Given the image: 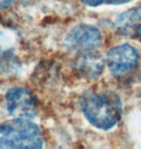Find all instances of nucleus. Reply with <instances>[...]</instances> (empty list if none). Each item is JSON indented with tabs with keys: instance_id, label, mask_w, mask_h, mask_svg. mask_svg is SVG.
Wrapping results in <instances>:
<instances>
[{
	"instance_id": "1",
	"label": "nucleus",
	"mask_w": 141,
	"mask_h": 149,
	"mask_svg": "<svg viewBox=\"0 0 141 149\" xmlns=\"http://www.w3.org/2000/svg\"><path fill=\"white\" fill-rule=\"evenodd\" d=\"M80 108L85 118L94 127L109 130L118 123L122 116V102L112 91H96L83 95Z\"/></svg>"
},
{
	"instance_id": "2",
	"label": "nucleus",
	"mask_w": 141,
	"mask_h": 149,
	"mask_svg": "<svg viewBox=\"0 0 141 149\" xmlns=\"http://www.w3.org/2000/svg\"><path fill=\"white\" fill-rule=\"evenodd\" d=\"M43 143L40 129L29 119L14 118L0 124L1 148H40Z\"/></svg>"
},
{
	"instance_id": "3",
	"label": "nucleus",
	"mask_w": 141,
	"mask_h": 149,
	"mask_svg": "<svg viewBox=\"0 0 141 149\" xmlns=\"http://www.w3.org/2000/svg\"><path fill=\"white\" fill-rule=\"evenodd\" d=\"M6 109L15 118L31 119L37 115L38 103L35 96L24 87L9 89L5 96Z\"/></svg>"
},
{
	"instance_id": "4",
	"label": "nucleus",
	"mask_w": 141,
	"mask_h": 149,
	"mask_svg": "<svg viewBox=\"0 0 141 149\" xmlns=\"http://www.w3.org/2000/svg\"><path fill=\"white\" fill-rule=\"evenodd\" d=\"M138 52L131 45L122 44L107 52L106 64L115 77H123L135 69L138 63Z\"/></svg>"
},
{
	"instance_id": "5",
	"label": "nucleus",
	"mask_w": 141,
	"mask_h": 149,
	"mask_svg": "<svg viewBox=\"0 0 141 149\" xmlns=\"http://www.w3.org/2000/svg\"><path fill=\"white\" fill-rule=\"evenodd\" d=\"M65 44L69 49L80 52L96 50L101 44V34L96 26L82 23L69 31Z\"/></svg>"
},
{
	"instance_id": "6",
	"label": "nucleus",
	"mask_w": 141,
	"mask_h": 149,
	"mask_svg": "<svg viewBox=\"0 0 141 149\" xmlns=\"http://www.w3.org/2000/svg\"><path fill=\"white\" fill-rule=\"evenodd\" d=\"M103 65L104 60L96 50L81 52L74 61V67L77 73L88 79L100 76L103 73Z\"/></svg>"
},
{
	"instance_id": "7",
	"label": "nucleus",
	"mask_w": 141,
	"mask_h": 149,
	"mask_svg": "<svg viewBox=\"0 0 141 149\" xmlns=\"http://www.w3.org/2000/svg\"><path fill=\"white\" fill-rule=\"evenodd\" d=\"M141 24V6L122 13L115 20L116 30L122 34L131 33Z\"/></svg>"
},
{
	"instance_id": "8",
	"label": "nucleus",
	"mask_w": 141,
	"mask_h": 149,
	"mask_svg": "<svg viewBox=\"0 0 141 149\" xmlns=\"http://www.w3.org/2000/svg\"><path fill=\"white\" fill-rule=\"evenodd\" d=\"M84 4L91 6V7H98L101 5H120L125 4L131 1V0H81Z\"/></svg>"
},
{
	"instance_id": "9",
	"label": "nucleus",
	"mask_w": 141,
	"mask_h": 149,
	"mask_svg": "<svg viewBox=\"0 0 141 149\" xmlns=\"http://www.w3.org/2000/svg\"><path fill=\"white\" fill-rule=\"evenodd\" d=\"M13 44V40L7 33L0 30V56L8 52Z\"/></svg>"
},
{
	"instance_id": "10",
	"label": "nucleus",
	"mask_w": 141,
	"mask_h": 149,
	"mask_svg": "<svg viewBox=\"0 0 141 149\" xmlns=\"http://www.w3.org/2000/svg\"><path fill=\"white\" fill-rule=\"evenodd\" d=\"M15 2V0H0V10L8 8Z\"/></svg>"
},
{
	"instance_id": "11",
	"label": "nucleus",
	"mask_w": 141,
	"mask_h": 149,
	"mask_svg": "<svg viewBox=\"0 0 141 149\" xmlns=\"http://www.w3.org/2000/svg\"><path fill=\"white\" fill-rule=\"evenodd\" d=\"M134 34L136 35L137 38H139L141 40V24L138 25L137 27L135 28V30H134Z\"/></svg>"
},
{
	"instance_id": "12",
	"label": "nucleus",
	"mask_w": 141,
	"mask_h": 149,
	"mask_svg": "<svg viewBox=\"0 0 141 149\" xmlns=\"http://www.w3.org/2000/svg\"><path fill=\"white\" fill-rule=\"evenodd\" d=\"M20 1H22L23 3H24V2H27V3H32V2H34V1H37V0H20Z\"/></svg>"
},
{
	"instance_id": "13",
	"label": "nucleus",
	"mask_w": 141,
	"mask_h": 149,
	"mask_svg": "<svg viewBox=\"0 0 141 149\" xmlns=\"http://www.w3.org/2000/svg\"><path fill=\"white\" fill-rule=\"evenodd\" d=\"M139 81L141 82V71H140V73H139Z\"/></svg>"
}]
</instances>
